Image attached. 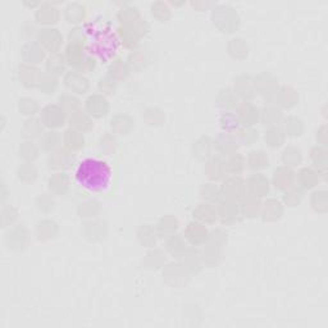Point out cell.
I'll use <instances>...</instances> for the list:
<instances>
[{
	"instance_id": "obj_4",
	"label": "cell",
	"mask_w": 328,
	"mask_h": 328,
	"mask_svg": "<svg viewBox=\"0 0 328 328\" xmlns=\"http://www.w3.org/2000/svg\"><path fill=\"white\" fill-rule=\"evenodd\" d=\"M36 18L39 20V22H43V23H54L58 20L57 9L49 5V4H44L39 8Z\"/></svg>"
},
{
	"instance_id": "obj_2",
	"label": "cell",
	"mask_w": 328,
	"mask_h": 328,
	"mask_svg": "<svg viewBox=\"0 0 328 328\" xmlns=\"http://www.w3.org/2000/svg\"><path fill=\"white\" fill-rule=\"evenodd\" d=\"M75 178L81 187L91 193H103L113 178V169L108 162L99 158H85L78 163Z\"/></svg>"
},
{
	"instance_id": "obj_7",
	"label": "cell",
	"mask_w": 328,
	"mask_h": 328,
	"mask_svg": "<svg viewBox=\"0 0 328 328\" xmlns=\"http://www.w3.org/2000/svg\"><path fill=\"white\" fill-rule=\"evenodd\" d=\"M20 109L23 112V114H34L35 109H36V104L34 100L30 99H23L20 102Z\"/></svg>"
},
{
	"instance_id": "obj_1",
	"label": "cell",
	"mask_w": 328,
	"mask_h": 328,
	"mask_svg": "<svg viewBox=\"0 0 328 328\" xmlns=\"http://www.w3.org/2000/svg\"><path fill=\"white\" fill-rule=\"evenodd\" d=\"M85 36L87 39L88 53L103 63L110 61L118 53L119 39L105 21L95 20L86 26Z\"/></svg>"
},
{
	"instance_id": "obj_5",
	"label": "cell",
	"mask_w": 328,
	"mask_h": 328,
	"mask_svg": "<svg viewBox=\"0 0 328 328\" xmlns=\"http://www.w3.org/2000/svg\"><path fill=\"white\" fill-rule=\"evenodd\" d=\"M36 72H39L38 69H34V68H30V67H26V66H22V67H20V78H22V81H23V84L26 85V86H28V87H34L35 85H36V81L34 80V76L36 75Z\"/></svg>"
},
{
	"instance_id": "obj_8",
	"label": "cell",
	"mask_w": 328,
	"mask_h": 328,
	"mask_svg": "<svg viewBox=\"0 0 328 328\" xmlns=\"http://www.w3.org/2000/svg\"><path fill=\"white\" fill-rule=\"evenodd\" d=\"M57 141H58V136L55 135V132H46V135H45L44 137H43V140H41L43 146H44L46 142H49V144L46 145V148H45L46 150H50V149H53V148H55Z\"/></svg>"
},
{
	"instance_id": "obj_3",
	"label": "cell",
	"mask_w": 328,
	"mask_h": 328,
	"mask_svg": "<svg viewBox=\"0 0 328 328\" xmlns=\"http://www.w3.org/2000/svg\"><path fill=\"white\" fill-rule=\"evenodd\" d=\"M43 119L49 127H59L63 125V110L58 107H47L43 112Z\"/></svg>"
},
{
	"instance_id": "obj_6",
	"label": "cell",
	"mask_w": 328,
	"mask_h": 328,
	"mask_svg": "<svg viewBox=\"0 0 328 328\" xmlns=\"http://www.w3.org/2000/svg\"><path fill=\"white\" fill-rule=\"evenodd\" d=\"M66 10H67V16L68 14H71V16L68 17L69 22H80L81 18H84L85 9H84V7L78 5V4H69Z\"/></svg>"
}]
</instances>
